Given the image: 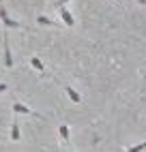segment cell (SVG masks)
Here are the masks:
<instances>
[{
	"label": "cell",
	"mask_w": 146,
	"mask_h": 152,
	"mask_svg": "<svg viewBox=\"0 0 146 152\" xmlns=\"http://www.w3.org/2000/svg\"><path fill=\"white\" fill-rule=\"evenodd\" d=\"M13 114H26V116H37V118H43V114H37V111H32L30 107H26L24 103H19V101H13Z\"/></svg>",
	"instance_id": "6da1fadb"
},
{
	"label": "cell",
	"mask_w": 146,
	"mask_h": 152,
	"mask_svg": "<svg viewBox=\"0 0 146 152\" xmlns=\"http://www.w3.org/2000/svg\"><path fill=\"white\" fill-rule=\"evenodd\" d=\"M58 13H60V17H62V22H65L67 28H73V26H75V17L71 15V11H69L67 7H60V9H58Z\"/></svg>",
	"instance_id": "7a4b0ae2"
},
{
	"label": "cell",
	"mask_w": 146,
	"mask_h": 152,
	"mask_svg": "<svg viewBox=\"0 0 146 152\" xmlns=\"http://www.w3.org/2000/svg\"><path fill=\"white\" fill-rule=\"evenodd\" d=\"M4 66L7 69H13V56H11V47H9V39H7V34H4Z\"/></svg>",
	"instance_id": "3957f363"
},
{
	"label": "cell",
	"mask_w": 146,
	"mask_h": 152,
	"mask_svg": "<svg viewBox=\"0 0 146 152\" xmlns=\"http://www.w3.org/2000/svg\"><path fill=\"white\" fill-rule=\"evenodd\" d=\"M37 24H39V26H49V28H60V24L52 22V19L45 17V15H39V17H37Z\"/></svg>",
	"instance_id": "277c9868"
},
{
	"label": "cell",
	"mask_w": 146,
	"mask_h": 152,
	"mask_svg": "<svg viewBox=\"0 0 146 152\" xmlns=\"http://www.w3.org/2000/svg\"><path fill=\"white\" fill-rule=\"evenodd\" d=\"M65 92L69 94V99L73 101V103H82V96H80V92H77V90H73L71 86H65Z\"/></svg>",
	"instance_id": "5b68a950"
},
{
	"label": "cell",
	"mask_w": 146,
	"mask_h": 152,
	"mask_svg": "<svg viewBox=\"0 0 146 152\" xmlns=\"http://www.w3.org/2000/svg\"><path fill=\"white\" fill-rule=\"evenodd\" d=\"M58 133H60V139L67 144V141H69V126H67V124H60V126H58Z\"/></svg>",
	"instance_id": "8992f818"
},
{
	"label": "cell",
	"mask_w": 146,
	"mask_h": 152,
	"mask_svg": "<svg viewBox=\"0 0 146 152\" xmlns=\"http://www.w3.org/2000/svg\"><path fill=\"white\" fill-rule=\"evenodd\" d=\"M30 64H32L37 71H41V73H43V71H45V64L43 62H41V60L37 58V56H32V58H30Z\"/></svg>",
	"instance_id": "52a82bcc"
},
{
	"label": "cell",
	"mask_w": 146,
	"mask_h": 152,
	"mask_svg": "<svg viewBox=\"0 0 146 152\" xmlns=\"http://www.w3.org/2000/svg\"><path fill=\"white\" fill-rule=\"evenodd\" d=\"M2 24L7 26V28H22V26H19V22H15V19H11V17H2Z\"/></svg>",
	"instance_id": "ba28073f"
},
{
	"label": "cell",
	"mask_w": 146,
	"mask_h": 152,
	"mask_svg": "<svg viewBox=\"0 0 146 152\" xmlns=\"http://www.w3.org/2000/svg\"><path fill=\"white\" fill-rule=\"evenodd\" d=\"M11 139L13 141H19V124L13 120V124H11Z\"/></svg>",
	"instance_id": "9c48e42d"
},
{
	"label": "cell",
	"mask_w": 146,
	"mask_h": 152,
	"mask_svg": "<svg viewBox=\"0 0 146 152\" xmlns=\"http://www.w3.org/2000/svg\"><path fill=\"white\" fill-rule=\"evenodd\" d=\"M142 150H146V141H142V144H138V146H133V148H129L127 152H142Z\"/></svg>",
	"instance_id": "30bf717a"
},
{
	"label": "cell",
	"mask_w": 146,
	"mask_h": 152,
	"mask_svg": "<svg viewBox=\"0 0 146 152\" xmlns=\"http://www.w3.org/2000/svg\"><path fill=\"white\" fill-rule=\"evenodd\" d=\"M67 2H69V0H56V7H58V9H60V7H65V4H67Z\"/></svg>",
	"instance_id": "8fae6325"
},
{
	"label": "cell",
	"mask_w": 146,
	"mask_h": 152,
	"mask_svg": "<svg viewBox=\"0 0 146 152\" xmlns=\"http://www.w3.org/2000/svg\"><path fill=\"white\" fill-rule=\"evenodd\" d=\"M9 90V84H0V92H7Z\"/></svg>",
	"instance_id": "7c38bea8"
},
{
	"label": "cell",
	"mask_w": 146,
	"mask_h": 152,
	"mask_svg": "<svg viewBox=\"0 0 146 152\" xmlns=\"http://www.w3.org/2000/svg\"><path fill=\"white\" fill-rule=\"evenodd\" d=\"M135 2H138V4H144V7H146V0H135Z\"/></svg>",
	"instance_id": "4fadbf2b"
}]
</instances>
